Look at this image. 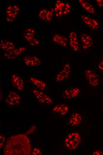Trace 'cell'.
I'll use <instances>...</instances> for the list:
<instances>
[{"label":"cell","mask_w":103,"mask_h":155,"mask_svg":"<svg viewBox=\"0 0 103 155\" xmlns=\"http://www.w3.org/2000/svg\"><path fill=\"white\" fill-rule=\"evenodd\" d=\"M31 146L28 137L24 134L12 136L7 140L4 149L6 155H29L31 152Z\"/></svg>","instance_id":"obj_1"},{"label":"cell","mask_w":103,"mask_h":155,"mask_svg":"<svg viewBox=\"0 0 103 155\" xmlns=\"http://www.w3.org/2000/svg\"><path fill=\"white\" fill-rule=\"evenodd\" d=\"M81 142L80 134L77 132H73L68 134L64 140V143L69 150H75L79 145Z\"/></svg>","instance_id":"obj_2"},{"label":"cell","mask_w":103,"mask_h":155,"mask_svg":"<svg viewBox=\"0 0 103 155\" xmlns=\"http://www.w3.org/2000/svg\"><path fill=\"white\" fill-rule=\"evenodd\" d=\"M53 9L55 15L59 17L69 13L71 11V6L67 2L58 0L56 2Z\"/></svg>","instance_id":"obj_3"},{"label":"cell","mask_w":103,"mask_h":155,"mask_svg":"<svg viewBox=\"0 0 103 155\" xmlns=\"http://www.w3.org/2000/svg\"><path fill=\"white\" fill-rule=\"evenodd\" d=\"M72 67L70 63H67L55 77L56 81L58 82L64 81L69 78L71 74Z\"/></svg>","instance_id":"obj_4"},{"label":"cell","mask_w":103,"mask_h":155,"mask_svg":"<svg viewBox=\"0 0 103 155\" xmlns=\"http://www.w3.org/2000/svg\"><path fill=\"white\" fill-rule=\"evenodd\" d=\"M10 80L13 87L17 90L22 91L24 90L25 83L23 78L17 73H11Z\"/></svg>","instance_id":"obj_5"},{"label":"cell","mask_w":103,"mask_h":155,"mask_svg":"<svg viewBox=\"0 0 103 155\" xmlns=\"http://www.w3.org/2000/svg\"><path fill=\"white\" fill-rule=\"evenodd\" d=\"M85 76L89 84L93 87L98 86L99 83L98 75L94 70L88 69L84 72Z\"/></svg>","instance_id":"obj_6"},{"label":"cell","mask_w":103,"mask_h":155,"mask_svg":"<svg viewBox=\"0 0 103 155\" xmlns=\"http://www.w3.org/2000/svg\"><path fill=\"white\" fill-rule=\"evenodd\" d=\"M69 44L70 49L72 52H77L81 48L78 38L76 33L74 31L70 32L69 36Z\"/></svg>","instance_id":"obj_7"},{"label":"cell","mask_w":103,"mask_h":155,"mask_svg":"<svg viewBox=\"0 0 103 155\" xmlns=\"http://www.w3.org/2000/svg\"><path fill=\"white\" fill-rule=\"evenodd\" d=\"M78 38L81 48L83 49L87 50L92 46L93 39L90 34L87 33H82Z\"/></svg>","instance_id":"obj_8"},{"label":"cell","mask_w":103,"mask_h":155,"mask_svg":"<svg viewBox=\"0 0 103 155\" xmlns=\"http://www.w3.org/2000/svg\"><path fill=\"white\" fill-rule=\"evenodd\" d=\"M33 93L35 98L41 103L49 105L52 103V99L42 91L35 89Z\"/></svg>","instance_id":"obj_9"},{"label":"cell","mask_w":103,"mask_h":155,"mask_svg":"<svg viewBox=\"0 0 103 155\" xmlns=\"http://www.w3.org/2000/svg\"><path fill=\"white\" fill-rule=\"evenodd\" d=\"M23 61L25 66L27 67H38L42 64L41 60L35 56L27 55L23 58Z\"/></svg>","instance_id":"obj_10"},{"label":"cell","mask_w":103,"mask_h":155,"mask_svg":"<svg viewBox=\"0 0 103 155\" xmlns=\"http://www.w3.org/2000/svg\"><path fill=\"white\" fill-rule=\"evenodd\" d=\"M21 97L15 91H10L5 99V102L9 106L17 105L20 102Z\"/></svg>","instance_id":"obj_11"},{"label":"cell","mask_w":103,"mask_h":155,"mask_svg":"<svg viewBox=\"0 0 103 155\" xmlns=\"http://www.w3.org/2000/svg\"><path fill=\"white\" fill-rule=\"evenodd\" d=\"M81 18L83 22L91 29L96 30L99 28V24L96 19L85 14L81 15Z\"/></svg>","instance_id":"obj_12"},{"label":"cell","mask_w":103,"mask_h":155,"mask_svg":"<svg viewBox=\"0 0 103 155\" xmlns=\"http://www.w3.org/2000/svg\"><path fill=\"white\" fill-rule=\"evenodd\" d=\"M6 9L7 21L10 22L13 21L16 18L19 13V7L15 5L8 6Z\"/></svg>","instance_id":"obj_13"},{"label":"cell","mask_w":103,"mask_h":155,"mask_svg":"<svg viewBox=\"0 0 103 155\" xmlns=\"http://www.w3.org/2000/svg\"><path fill=\"white\" fill-rule=\"evenodd\" d=\"M28 80L33 86L40 91H44L47 87L46 82L38 78L30 77L28 78Z\"/></svg>","instance_id":"obj_14"},{"label":"cell","mask_w":103,"mask_h":155,"mask_svg":"<svg viewBox=\"0 0 103 155\" xmlns=\"http://www.w3.org/2000/svg\"><path fill=\"white\" fill-rule=\"evenodd\" d=\"M80 89L77 87L68 88L62 92V96L65 99H70L75 98L80 92Z\"/></svg>","instance_id":"obj_15"},{"label":"cell","mask_w":103,"mask_h":155,"mask_svg":"<svg viewBox=\"0 0 103 155\" xmlns=\"http://www.w3.org/2000/svg\"><path fill=\"white\" fill-rule=\"evenodd\" d=\"M25 49L24 47L15 48L9 51L5 52V58L9 60H12L17 58L24 51Z\"/></svg>","instance_id":"obj_16"},{"label":"cell","mask_w":103,"mask_h":155,"mask_svg":"<svg viewBox=\"0 0 103 155\" xmlns=\"http://www.w3.org/2000/svg\"><path fill=\"white\" fill-rule=\"evenodd\" d=\"M52 41L56 44L63 47H67L68 44L67 39L59 34H56L52 38Z\"/></svg>","instance_id":"obj_17"},{"label":"cell","mask_w":103,"mask_h":155,"mask_svg":"<svg viewBox=\"0 0 103 155\" xmlns=\"http://www.w3.org/2000/svg\"><path fill=\"white\" fill-rule=\"evenodd\" d=\"M79 3L82 8L87 13L94 14L95 9L94 6L88 1L84 0H79Z\"/></svg>","instance_id":"obj_18"},{"label":"cell","mask_w":103,"mask_h":155,"mask_svg":"<svg viewBox=\"0 0 103 155\" xmlns=\"http://www.w3.org/2000/svg\"><path fill=\"white\" fill-rule=\"evenodd\" d=\"M54 113L58 114L62 116L66 115L69 111L68 106L64 104L57 105L54 106L52 109Z\"/></svg>","instance_id":"obj_19"},{"label":"cell","mask_w":103,"mask_h":155,"mask_svg":"<svg viewBox=\"0 0 103 155\" xmlns=\"http://www.w3.org/2000/svg\"><path fill=\"white\" fill-rule=\"evenodd\" d=\"M54 12V9L52 10L43 9L40 11L39 16L40 18L42 20L49 21L52 19Z\"/></svg>","instance_id":"obj_20"},{"label":"cell","mask_w":103,"mask_h":155,"mask_svg":"<svg viewBox=\"0 0 103 155\" xmlns=\"http://www.w3.org/2000/svg\"><path fill=\"white\" fill-rule=\"evenodd\" d=\"M0 47L1 49L5 52L12 50L15 48L14 44L4 39L0 41Z\"/></svg>","instance_id":"obj_21"},{"label":"cell","mask_w":103,"mask_h":155,"mask_svg":"<svg viewBox=\"0 0 103 155\" xmlns=\"http://www.w3.org/2000/svg\"><path fill=\"white\" fill-rule=\"evenodd\" d=\"M82 120L81 115L78 113L72 114L68 121V123L71 126H74L79 124Z\"/></svg>","instance_id":"obj_22"},{"label":"cell","mask_w":103,"mask_h":155,"mask_svg":"<svg viewBox=\"0 0 103 155\" xmlns=\"http://www.w3.org/2000/svg\"><path fill=\"white\" fill-rule=\"evenodd\" d=\"M24 34V37L25 39L29 42L33 38V34L34 31L30 29H27Z\"/></svg>","instance_id":"obj_23"},{"label":"cell","mask_w":103,"mask_h":155,"mask_svg":"<svg viewBox=\"0 0 103 155\" xmlns=\"http://www.w3.org/2000/svg\"><path fill=\"white\" fill-rule=\"evenodd\" d=\"M33 155H41V152L40 150L38 148H34L32 152Z\"/></svg>","instance_id":"obj_24"},{"label":"cell","mask_w":103,"mask_h":155,"mask_svg":"<svg viewBox=\"0 0 103 155\" xmlns=\"http://www.w3.org/2000/svg\"><path fill=\"white\" fill-rule=\"evenodd\" d=\"M29 42L30 45L33 46L39 44V42L38 40L34 38Z\"/></svg>","instance_id":"obj_25"},{"label":"cell","mask_w":103,"mask_h":155,"mask_svg":"<svg viewBox=\"0 0 103 155\" xmlns=\"http://www.w3.org/2000/svg\"><path fill=\"white\" fill-rule=\"evenodd\" d=\"M36 128V125H33L27 132V134H30L32 133Z\"/></svg>","instance_id":"obj_26"},{"label":"cell","mask_w":103,"mask_h":155,"mask_svg":"<svg viewBox=\"0 0 103 155\" xmlns=\"http://www.w3.org/2000/svg\"><path fill=\"white\" fill-rule=\"evenodd\" d=\"M103 154L102 151L100 150H96L93 152L92 154L94 155H102Z\"/></svg>","instance_id":"obj_27"},{"label":"cell","mask_w":103,"mask_h":155,"mask_svg":"<svg viewBox=\"0 0 103 155\" xmlns=\"http://www.w3.org/2000/svg\"><path fill=\"white\" fill-rule=\"evenodd\" d=\"M98 68L101 71H103V57L102 61L99 63L98 65Z\"/></svg>","instance_id":"obj_28"},{"label":"cell","mask_w":103,"mask_h":155,"mask_svg":"<svg viewBox=\"0 0 103 155\" xmlns=\"http://www.w3.org/2000/svg\"><path fill=\"white\" fill-rule=\"evenodd\" d=\"M5 141V137L2 135H0V147H2Z\"/></svg>","instance_id":"obj_29"},{"label":"cell","mask_w":103,"mask_h":155,"mask_svg":"<svg viewBox=\"0 0 103 155\" xmlns=\"http://www.w3.org/2000/svg\"><path fill=\"white\" fill-rule=\"evenodd\" d=\"M96 1L99 6L100 7L103 6V0H97Z\"/></svg>","instance_id":"obj_30"}]
</instances>
